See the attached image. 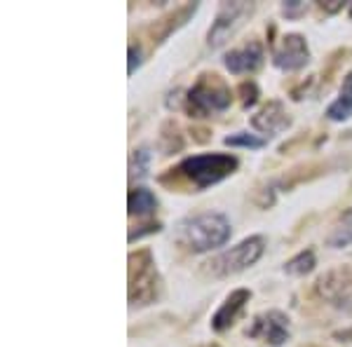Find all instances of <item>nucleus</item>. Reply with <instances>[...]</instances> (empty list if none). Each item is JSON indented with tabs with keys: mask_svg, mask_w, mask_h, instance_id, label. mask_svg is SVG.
I'll return each instance as SVG.
<instances>
[{
	"mask_svg": "<svg viewBox=\"0 0 352 347\" xmlns=\"http://www.w3.org/2000/svg\"><path fill=\"white\" fill-rule=\"evenodd\" d=\"M179 227L181 242L192 254H207L214 251V249H221L232 235L230 221L223 214H197L192 219L184 221Z\"/></svg>",
	"mask_w": 352,
	"mask_h": 347,
	"instance_id": "1",
	"label": "nucleus"
},
{
	"mask_svg": "<svg viewBox=\"0 0 352 347\" xmlns=\"http://www.w3.org/2000/svg\"><path fill=\"white\" fill-rule=\"evenodd\" d=\"M237 167H240V160L230 153H202V155H190L181 160L176 172L186 181H190L197 190H204V188L217 186L232 176Z\"/></svg>",
	"mask_w": 352,
	"mask_h": 347,
	"instance_id": "2",
	"label": "nucleus"
},
{
	"mask_svg": "<svg viewBox=\"0 0 352 347\" xmlns=\"http://www.w3.org/2000/svg\"><path fill=\"white\" fill-rule=\"evenodd\" d=\"M232 92L217 73H204L197 78V82L186 92V111L190 113V117H207L214 113H223L226 108H230Z\"/></svg>",
	"mask_w": 352,
	"mask_h": 347,
	"instance_id": "3",
	"label": "nucleus"
},
{
	"mask_svg": "<svg viewBox=\"0 0 352 347\" xmlns=\"http://www.w3.org/2000/svg\"><path fill=\"white\" fill-rule=\"evenodd\" d=\"M129 303L151 305L160 298V275L148 249L129 256Z\"/></svg>",
	"mask_w": 352,
	"mask_h": 347,
	"instance_id": "4",
	"label": "nucleus"
},
{
	"mask_svg": "<svg viewBox=\"0 0 352 347\" xmlns=\"http://www.w3.org/2000/svg\"><path fill=\"white\" fill-rule=\"evenodd\" d=\"M263 251H265V240L261 235H252V237H247V240H242L240 244H235V247L214 256L209 263H204L207 265L204 270L214 277L237 275V272L247 270V267H252L256 263L261 256H263Z\"/></svg>",
	"mask_w": 352,
	"mask_h": 347,
	"instance_id": "5",
	"label": "nucleus"
},
{
	"mask_svg": "<svg viewBox=\"0 0 352 347\" xmlns=\"http://www.w3.org/2000/svg\"><path fill=\"white\" fill-rule=\"evenodd\" d=\"M252 14H254V3H244V0H237V3H221L217 19H214V24L207 33V45L212 49L223 47Z\"/></svg>",
	"mask_w": 352,
	"mask_h": 347,
	"instance_id": "6",
	"label": "nucleus"
},
{
	"mask_svg": "<svg viewBox=\"0 0 352 347\" xmlns=\"http://www.w3.org/2000/svg\"><path fill=\"white\" fill-rule=\"evenodd\" d=\"M247 335L254 340L270 345V347H282L289 343L292 331H289V317L282 310H268L258 312L252 320V326L247 328Z\"/></svg>",
	"mask_w": 352,
	"mask_h": 347,
	"instance_id": "7",
	"label": "nucleus"
},
{
	"mask_svg": "<svg viewBox=\"0 0 352 347\" xmlns=\"http://www.w3.org/2000/svg\"><path fill=\"white\" fill-rule=\"evenodd\" d=\"M310 61V47L303 36L298 33H287L282 38L280 47L272 49V64L280 71H300Z\"/></svg>",
	"mask_w": 352,
	"mask_h": 347,
	"instance_id": "8",
	"label": "nucleus"
},
{
	"mask_svg": "<svg viewBox=\"0 0 352 347\" xmlns=\"http://www.w3.org/2000/svg\"><path fill=\"white\" fill-rule=\"evenodd\" d=\"M317 293L333 305H345L352 298V267L329 270L317 280Z\"/></svg>",
	"mask_w": 352,
	"mask_h": 347,
	"instance_id": "9",
	"label": "nucleus"
},
{
	"mask_svg": "<svg viewBox=\"0 0 352 347\" xmlns=\"http://www.w3.org/2000/svg\"><path fill=\"white\" fill-rule=\"evenodd\" d=\"M252 127L270 139V136H277L292 127V115L287 113L282 101H268L258 113L252 115Z\"/></svg>",
	"mask_w": 352,
	"mask_h": 347,
	"instance_id": "10",
	"label": "nucleus"
},
{
	"mask_svg": "<svg viewBox=\"0 0 352 347\" xmlns=\"http://www.w3.org/2000/svg\"><path fill=\"white\" fill-rule=\"evenodd\" d=\"M249 298H252V291L249 289H235L228 298L221 303V307L217 312H214L212 317V328L217 333H223L228 331V328L240 320V315L244 312V307H247Z\"/></svg>",
	"mask_w": 352,
	"mask_h": 347,
	"instance_id": "11",
	"label": "nucleus"
},
{
	"mask_svg": "<svg viewBox=\"0 0 352 347\" xmlns=\"http://www.w3.org/2000/svg\"><path fill=\"white\" fill-rule=\"evenodd\" d=\"M223 64L232 76L254 73V71H258L261 64H263V47H261V43L252 41L237 49H230V52L223 56Z\"/></svg>",
	"mask_w": 352,
	"mask_h": 347,
	"instance_id": "12",
	"label": "nucleus"
},
{
	"mask_svg": "<svg viewBox=\"0 0 352 347\" xmlns=\"http://www.w3.org/2000/svg\"><path fill=\"white\" fill-rule=\"evenodd\" d=\"M350 117H352V71L345 73L338 96L327 108V120L331 122H345Z\"/></svg>",
	"mask_w": 352,
	"mask_h": 347,
	"instance_id": "13",
	"label": "nucleus"
},
{
	"mask_svg": "<svg viewBox=\"0 0 352 347\" xmlns=\"http://www.w3.org/2000/svg\"><path fill=\"white\" fill-rule=\"evenodd\" d=\"M127 209H129V216H139V219L153 216L157 212L155 192L148 190V188H132L127 197Z\"/></svg>",
	"mask_w": 352,
	"mask_h": 347,
	"instance_id": "14",
	"label": "nucleus"
},
{
	"mask_svg": "<svg viewBox=\"0 0 352 347\" xmlns=\"http://www.w3.org/2000/svg\"><path fill=\"white\" fill-rule=\"evenodd\" d=\"M327 244L331 249H345L352 244V209H348L343 216L338 219V223L331 227L327 237Z\"/></svg>",
	"mask_w": 352,
	"mask_h": 347,
	"instance_id": "15",
	"label": "nucleus"
},
{
	"mask_svg": "<svg viewBox=\"0 0 352 347\" xmlns=\"http://www.w3.org/2000/svg\"><path fill=\"white\" fill-rule=\"evenodd\" d=\"M315 265H317L315 251H312V249H305V251H300L298 256H294L292 260H287L285 272L287 275H294V277H305L315 270Z\"/></svg>",
	"mask_w": 352,
	"mask_h": 347,
	"instance_id": "16",
	"label": "nucleus"
},
{
	"mask_svg": "<svg viewBox=\"0 0 352 347\" xmlns=\"http://www.w3.org/2000/svg\"><path fill=\"white\" fill-rule=\"evenodd\" d=\"M151 162H153V153L148 146L134 148L132 157H129V176L132 179H146L151 172Z\"/></svg>",
	"mask_w": 352,
	"mask_h": 347,
	"instance_id": "17",
	"label": "nucleus"
},
{
	"mask_svg": "<svg viewBox=\"0 0 352 347\" xmlns=\"http://www.w3.org/2000/svg\"><path fill=\"white\" fill-rule=\"evenodd\" d=\"M223 144L230 146V148H249V150H258V148L265 146V139L263 136H256V134H249V132H235V134L226 136Z\"/></svg>",
	"mask_w": 352,
	"mask_h": 347,
	"instance_id": "18",
	"label": "nucleus"
},
{
	"mask_svg": "<svg viewBox=\"0 0 352 347\" xmlns=\"http://www.w3.org/2000/svg\"><path fill=\"white\" fill-rule=\"evenodd\" d=\"M240 94H242V106H244V108H252L254 104H256V99H258V87H256V82L244 80V82L240 85Z\"/></svg>",
	"mask_w": 352,
	"mask_h": 347,
	"instance_id": "19",
	"label": "nucleus"
},
{
	"mask_svg": "<svg viewBox=\"0 0 352 347\" xmlns=\"http://www.w3.org/2000/svg\"><path fill=\"white\" fill-rule=\"evenodd\" d=\"M308 10V5L300 3V0H289V3L282 5V14L287 16V19H296V16H300Z\"/></svg>",
	"mask_w": 352,
	"mask_h": 347,
	"instance_id": "20",
	"label": "nucleus"
},
{
	"mask_svg": "<svg viewBox=\"0 0 352 347\" xmlns=\"http://www.w3.org/2000/svg\"><path fill=\"white\" fill-rule=\"evenodd\" d=\"M144 64V59H141V49L136 47V45H129V66H127V73L129 76H134L136 68Z\"/></svg>",
	"mask_w": 352,
	"mask_h": 347,
	"instance_id": "21",
	"label": "nucleus"
},
{
	"mask_svg": "<svg viewBox=\"0 0 352 347\" xmlns=\"http://www.w3.org/2000/svg\"><path fill=\"white\" fill-rule=\"evenodd\" d=\"M144 227H146V230H136V232H129V242L139 240V237L148 235V232H160V230H162V225H160V223H151V225H144Z\"/></svg>",
	"mask_w": 352,
	"mask_h": 347,
	"instance_id": "22",
	"label": "nucleus"
},
{
	"mask_svg": "<svg viewBox=\"0 0 352 347\" xmlns=\"http://www.w3.org/2000/svg\"><path fill=\"white\" fill-rule=\"evenodd\" d=\"M320 8L333 14V12H338V10H343V3H338V0H331V3H322Z\"/></svg>",
	"mask_w": 352,
	"mask_h": 347,
	"instance_id": "23",
	"label": "nucleus"
},
{
	"mask_svg": "<svg viewBox=\"0 0 352 347\" xmlns=\"http://www.w3.org/2000/svg\"><path fill=\"white\" fill-rule=\"evenodd\" d=\"M336 338H343V340H352V328H350V331H338V333H336Z\"/></svg>",
	"mask_w": 352,
	"mask_h": 347,
	"instance_id": "24",
	"label": "nucleus"
},
{
	"mask_svg": "<svg viewBox=\"0 0 352 347\" xmlns=\"http://www.w3.org/2000/svg\"><path fill=\"white\" fill-rule=\"evenodd\" d=\"M348 14H350V19H352V3H350V10H348Z\"/></svg>",
	"mask_w": 352,
	"mask_h": 347,
	"instance_id": "25",
	"label": "nucleus"
}]
</instances>
